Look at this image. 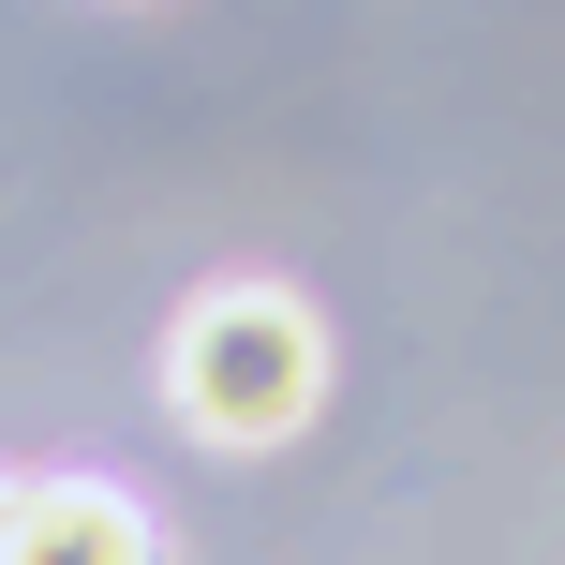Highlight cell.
<instances>
[{
    "label": "cell",
    "mask_w": 565,
    "mask_h": 565,
    "mask_svg": "<svg viewBox=\"0 0 565 565\" xmlns=\"http://www.w3.org/2000/svg\"><path fill=\"white\" fill-rule=\"evenodd\" d=\"M164 402L209 447H282V431L328 402V312L298 282H209L164 328Z\"/></svg>",
    "instance_id": "1"
},
{
    "label": "cell",
    "mask_w": 565,
    "mask_h": 565,
    "mask_svg": "<svg viewBox=\"0 0 565 565\" xmlns=\"http://www.w3.org/2000/svg\"><path fill=\"white\" fill-rule=\"evenodd\" d=\"M0 565H164V536H149V507L119 477H30Z\"/></svg>",
    "instance_id": "2"
},
{
    "label": "cell",
    "mask_w": 565,
    "mask_h": 565,
    "mask_svg": "<svg viewBox=\"0 0 565 565\" xmlns=\"http://www.w3.org/2000/svg\"><path fill=\"white\" fill-rule=\"evenodd\" d=\"M15 507H30V477H0V551H15Z\"/></svg>",
    "instance_id": "3"
}]
</instances>
